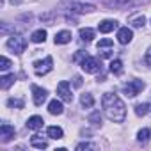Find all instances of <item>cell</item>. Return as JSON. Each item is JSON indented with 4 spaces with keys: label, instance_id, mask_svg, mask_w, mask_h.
<instances>
[{
    "label": "cell",
    "instance_id": "26",
    "mask_svg": "<svg viewBox=\"0 0 151 151\" xmlns=\"http://www.w3.org/2000/svg\"><path fill=\"white\" fill-rule=\"evenodd\" d=\"M7 105L9 107H16V109H23V100L22 98H11V100H7Z\"/></svg>",
    "mask_w": 151,
    "mask_h": 151
},
{
    "label": "cell",
    "instance_id": "20",
    "mask_svg": "<svg viewBox=\"0 0 151 151\" xmlns=\"http://www.w3.org/2000/svg\"><path fill=\"white\" fill-rule=\"evenodd\" d=\"M94 37V30L93 29H80V39L86 43H91Z\"/></svg>",
    "mask_w": 151,
    "mask_h": 151
},
{
    "label": "cell",
    "instance_id": "25",
    "mask_svg": "<svg viewBox=\"0 0 151 151\" xmlns=\"http://www.w3.org/2000/svg\"><path fill=\"white\" fill-rule=\"evenodd\" d=\"M89 123H91L93 126H101V114H100L98 110H94V112L89 116Z\"/></svg>",
    "mask_w": 151,
    "mask_h": 151
},
{
    "label": "cell",
    "instance_id": "30",
    "mask_svg": "<svg viewBox=\"0 0 151 151\" xmlns=\"http://www.w3.org/2000/svg\"><path fill=\"white\" fill-rule=\"evenodd\" d=\"M86 57H87V53H86L84 50H78L77 53H75V57H73V59H75V60H80V62H82V60H84Z\"/></svg>",
    "mask_w": 151,
    "mask_h": 151
},
{
    "label": "cell",
    "instance_id": "9",
    "mask_svg": "<svg viewBox=\"0 0 151 151\" xmlns=\"http://www.w3.org/2000/svg\"><path fill=\"white\" fill-rule=\"evenodd\" d=\"M14 133H16L14 126H11V124H7V123H4L2 126H0V137H2V142H4V144L9 142V140L14 137Z\"/></svg>",
    "mask_w": 151,
    "mask_h": 151
},
{
    "label": "cell",
    "instance_id": "18",
    "mask_svg": "<svg viewBox=\"0 0 151 151\" xmlns=\"http://www.w3.org/2000/svg\"><path fill=\"white\" fill-rule=\"evenodd\" d=\"M80 103H82L84 109H91V107L94 105V98H93V94H89V93L82 94V96H80Z\"/></svg>",
    "mask_w": 151,
    "mask_h": 151
},
{
    "label": "cell",
    "instance_id": "24",
    "mask_svg": "<svg viewBox=\"0 0 151 151\" xmlns=\"http://www.w3.org/2000/svg\"><path fill=\"white\" fill-rule=\"evenodd\" d=\"M149 109H151L149 103H139V105L135 107V114H137L139 117H140V116H146V114L149 112Z\"/></svg>",
    "mask_w": 151,
    "mask_h": 151
},
{
    "label": "cell",
    "instance_id": "21",
    "mask_svg": "<svg viewBox=\"0 0 151 151\" xmlns=\"http://www.w3.org/2000/svg\"><path fill=\"white\" fill-rule=\"evenodd\" d=\"M30 39L34 41V43H45V39H46V30H36V32H32V36H30Z\"/></svg>",
    "mask_w": 151,
    "mask_h": 151
},
{
    "label": "cell",
    "instance_id": "15",
    "mask_svg": "<svg viewBox=\"0 0 151 151\" xmlns=\"http://www.w3.org/2000/svg\"><path fill=\"white\" fill-rule=\"evenodd\" d=\"M130 23H132V27L140 29V27H144V25H146V18H144V14H142V13H139V14L130 16Z\"/></svg>",
    "mask_w": 151,
    "mask_h": 151
},
{
    "label": "cell",
    "instance_id": "8",
    "mask_svg": "<svg viewBox=\"0 0 151 151\" xmlns=\"http://www.w3.org/2000/svg\"><path fill=\"white\" fill-rule=\"evenodd\" d=\"M48 93L46 89L43 87H37V86H32V98H34V105H43L45 100H46Z\"/></svg>",
    "mask_w": 151,
    "mask_h": 151
},
{
    "label": "cell",
    "instance_id": "7",
    "mask_svg": "<svg viewBox=\"0 0 151 151\" xmlns=\"http://www.w3.org/2000/svg\"><path fill=\"white\" fill-rule=\"evenodd\" d=\"M64 4L71 9V11H75V13H91V11H94L96 7L93 6V4H80V2H69V0H64Z\"/></svg>",
    "mask_w": 151,
    "mask_h": 151
},
{
    "label": "cell",
    "instance_id": "32",
    "mask_svg": "<svg viewBox=\"0 0 151 151\" xmlns=\"http://www.w3.org/2000/svg\"><path fill=\"white\" fill-rule=\"evenodd\" d=\"M146 62H147V66H151V46H149L147 52H146Z\"/></svg>",
    "mask_w": 151,
    "mask_h": 151
},
{
    "label": "cell",
    "instance_id": "2",
    "mask_svg": "<svg viewBox=\"0 0 151 151\" xmlns=\"http://www.w3.org/2000/svg\"><path fill=\"white\" fill-rule=\"evenodd\" d=\"M53 69V59L48 55L45 60H36L34 62V71H36V75L37 77H43V75H46V73H50Z\"/></svg>",
    "mask_w": 151,
    "mask_h": 151
},
{
    "label": "cell",
    "instance_id": "14",
    "mask_svg": "<svg viewBox=\"0 0 151 151\" xmlns=\"http://www.w3.org/2000/svg\"><path fill=\"white\" fill-rule=\"evenodd\" d=\"M62 103L59 101V100H52L50 101V105H48V112L52 114V116H60L62 114Z\"/></svg>",
    "mask_w": 151,
    "mask_h": 151
},
{
    "label": "cell",
    "instance_id": "19",
    "mask_svg": "<svg viewBox=\"0 0 151 151\" xmlns=\"http://www.w3.org/2000/svg\"><path fill=\"white\" fill-rule=\"evenodd\" d=\"M46 133H48L50 139H55V140L62 139V135H64V133H62V128H59V126H50Z\"/></svg>",
    "mask_w": 151,
    "mask_h": 151
},
{
    "label": "cell",
    "instance_id": "5",
    "mask_svg": "<svg viewBox=\"0 0 151 151\" xmlns=\"http://www.w3.org/2000/svg\"><path fill=\"white\" fill-rule=\"evenodd\" d=\"M80 66H82V69H84L86 73H98V71L101 69V62H100L98 59H94V57H86V59L80 62Z\"/></svg>",
    "mask_w": 151,
    "mask_h": 151
},
{
    "label": "cell",
    "instance_id": "11",
    "mask_svg": "<svg viewBox=\"0 0 151 151\" xmlns=\"http://www.w3.org/2000/svg\"><path fill=\"white\" fill-rule=\"evenodd\" d=\"M114 29H117V22H116V20H103V22L98 25V30L103 32V34H109V32H112Z\"/></svg>",
    "mask_w": 151,
    "mask_h": 151
},
{
    "label": "cell",
    "instance_id": "12",
    "mask_svg": "<svg viewBox=\"0 0 151 151\" xmlns=\"http://www.w3.org/2000/svg\"><path fill=\"white\" fill-rule=\"evenodd\" d=\"M43 124H45V121H43V117H39V116H32V117H29V121H27V128H29V130H39V128H43Z\"/></svg>",
    "mask_w": 151,
    "mask_h": 151
},
{
    "label": "cell",
    "instance_id": "10",
    "mask_svg": "<svg viewBox=\"0 0 151 151\" xmlns=\"http://www.w3.org/2000/svg\"><path fill=\"white\" fill-rule=\"evenodd\" d=\"M132 37H133V32H132L128 27H121V29L117 30V41H119L121 45H128V43L132 41Z\"/></svg>",
    "mask_w": 151,
    "mask_h": 151
},
{
    "label": "cell",
    "instance_id": "27",
    "mask_svg": "<svg viewBox=\"0 0 151 151\" xmlns=\"http://www.w3.org/2000/svg\"><path fill=\"white\" fill-rule=\"evenodd\" d=\"M11 68V60L7 59V57H2V59H0V69H2V71H7Z\"/></svg>",
    "mask_w": 151,
    "mask_h": 151
},
{
    "label": "cell",
    "instance_id": "13",
    "mask_svg": "<svg viewBox=\"0 0 151 151\" xmlns=\"http://www.w3.org/2000/svg\"><path fill=\"white\" fill-rule=\"evenodd\" d=\"M71 41V32L69 30H60L55 34V45H66Z\"/></svg>",
    "mask_w": 151,
    "mask_h": 151
},
{
    "label": "cell",
    "instance_id": "34",
    "mask_svg": "<svg viewBox=\"0 0 151 151\" xmlns=\"http://www.w3.org/2000/svg\"><path fill=\"white\" fill-rule=\"evenodd\" d=\"M149 105H151V103H149Z\"/></svg>",
    "mask_w": 151,
    "mask_h": 151
},
{
    "label": "cell",
    "instance_id": "33",
    "mask_svg": "<svg viewBox=\"0 0 151 151\" xmlns=\"http://www.w3.org/2000/svg\"><path fill=\"white\" fill-rule=\"evenodd\" d=\"M101 55H103V57H112V52H110V50H109V52H103V53H101Z\"/></svg>",
    "mask_w": 151,
    "mask_h": 151
},
{
    "label": "cell",
    "instance_id": "1",
    "mask_svg": "<svg viewBox=\"0 0 151 151\" xmlns=\"http://www.w3.org/2000/svg\"><path fill=\"white\" fill-rule=\"evenodd\" d=\"M101 105H103V110L107 114V117L114 123H123L124 117H126V107L123 103V100L114 94V93H105L103 98H101Z\"/></svg>",
    "mask_w": 151,
    "mask_h": 151
},
{
    "label": "cell",
    "instance_id": "23",
    "mask_svg": "<svg viewBox=\"0 0 151 151\" xmlns=\"http://www.w3.org/2000/svg\"><path fill=\"white\" fill-rule=\"evenodd\" d=\"M149 135H151L149 128H142V130L137 133V140H139V142H142V144H146V142L149 140Z\"/></svg>",
    "mask_w": 151,
    "mask_h": 151
},
{
    "label": "cell",
    "instance_id": "29",
    "mask_svg": "<svg viewBox=\"0 0 151 151\" xmlns=\"http://www.w3.org/2000/svg\"><path fill=\"white\" fill-rule=\"evenodd\" d=\"M112 45H114V41H112V39H100V41H98V50H100V48L112 46Z\"/></svg>",
    "mask_w": 151,
    "mask_h": 151
},
{
    "label": "cell",
    "instance_id": "6",
    "mask_svg": "<svg viewBox=\"0 0 151 151\" xmlns=\"http://www.w3.org/2000/svg\"><path fill=\"white\" fill-rule=\"evenodd\" d=\"M57 94H59V98H60L62 101H66V103H71V101H73V94H71L69 84H68L66 80H62V82L57 86Z\"/></svg>",
    "mask_w": 151,
    "mask_h": 151
},
{
    "label": "cell",
    "instance_id": "16",
    "mask_svg": "<svg viewBox=\"0 0 151 151\" xmlns=\"http://www.w3.org/2000/svg\"><path fill=\"white\" fill-rule=\"evenodd\" d=\"M30 146H34V147H37V149H46V147H48V142H46L41 135H34V137L30 139Z\"/></svg>",
    "mask_w": 151,
    "mask_h": 151
},
{
    "label": "cell",
    "instance_id": "31",
    "mask_svg": "<svg viewBox=\"0 0 151 151\" xmlns=\"http://www.w3.org/2000/svg\"><path fill=\"white\" fill-rule=\"evenodd\" d=\"M73 86L75 87H82V77L80 75H75L73 77Z\"/></svg>",
    "mask_w": 151,
    "mask_h": 151
},
{
    "label": "cell",
    "instance_id": "3",
    "mask_svg": "<svg viewBox=\"0 0 151 151\" xmlns=\"http://www.w3.org/2000/svg\"><path fill=\"white\" fill-rule=\"evenodd\" d=\"M7 48L20 55V53H23L25 48H27V39L22 37V36H13V37H9V41H7Z\"/></svg>",
    "mask_w": 151,
    "mask_h": 151
},
{
    "label": "cell",
    "instance_id": "22",
    "mask_svg": "<svg viewBox=\"0 0 151 151\" xmlns=\"http://www.w3.org/2000/svg\"><path fill=\"white\" fill-rule=\"evenodd\" d=\"M110 71H112L114 75H121V73H123V62H121L119 59L112 60V62H110Z\"/></svg>",
    "mask_w": 151,
    "mask_h": 151
},
{
    "label": "cell",
    "instance_id": "4",
    "mask_svg": "<svg viewBox=\"0 0 151 151\" xmlns=\"http://www.w3.org/2000/svg\"><path fill=\"white\" fill-rule=\"evenodd\" d=\"M144 87H146V84H144L142 80H130L128 84H124V86H123V91H124V94H126V96L133 98V96H137Z\"/></svg>",
    "mask_w": 151,
    "mask_h": 151
},
{
    "label": "cell",
    "instance_id": "17",
    "mask_svg": "<svg viewBox=\"0 0 151 151\" xmlns=\"http://www.w3.org/2000/svg\"><path fill=\"white\" fill-rule=\"evenodd\" d=\"M14 80H16V77L11 73V75H4L2 78H0V87L2 89H9L13 84H14Z\"/></svg>",
    "mask_w": 151,
    "mask_h": 151
},
{
    "label": "cell",
    "instance_id": "28",
    "mask_svg": "<svg viewBox=\"0 0 151 151\" xmlns=\"http://www.w3.org/2000/svg\"><path fill=\"white\" fill-rule=\"evenodd\" d=\"M84 149H96V146L91 144V142H82V144L77 146V151H84Z\"/></svg>",
    "mask_w": 151,
    "mask_h": 151
}]
</instances>
